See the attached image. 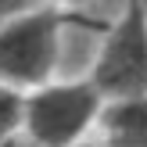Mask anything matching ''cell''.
Returning a JSON list of instances; mask_svg holds the SVG:
<instances>
[{
  "instance_id": "1",
  "label": "cell",
  "mask_w": 147,
  "mask_h": 147,
  "mask_svg": "<svg viewBox=\"0 0 147 147\" xmlns=\"http://www.w3.org/2000/svg\"><path fill=\"white\" fill-rule=\"evenodd\" d=\"M93 90L111 100L147 97V7L129 4L100 40L93 61Z\"/></svg>"
},
{
  "instance_id": "2",
  "label": "cell",
  "mask_w": 147,
  "mask_h": 147,
  "mask_svg": "<svg viewBox=\"0 0 147 147\" xmlns=\"http://www.w3.org/2000/svg\"><path fill=\"white\" fill-rule=\"evenodd\" d=\"M61 18L50 7L14 14L0 25V86H40L57 68Z\"/></svg>"
},
{
  "instance_id": "3",
  "label": "cell",
  "mask_w": 147,
  "mask_h": 147,
  "mask_svg": "<svg viewBox=\"0 0 147 147\" xmlns=\"http://www.w3.org/2000/svg\"><path fill=\"white\" fill-rule=\"evenodd\" d=\"M100 115V93L93 83L47 86L22 104V122L36 147H72Z\"/></svg>"
},
{
  "instance_id": "4",
  "label": "cell",
  "mask_w": 147,
  "mask_h": 147,
  "mask_svg": "<svg viewBox=\"0 0 147 147\" xmlns=\"http://www.w3.org/2000/svg\"><path fill=\"white\" fill-rule=\"evenodd\" d=\"M108 147H147V97L111 100L100 115Z\"/></svg>"
},
{
  "instance_id": "5",
  "label": "cell",
  "mask_w": 147,
  "mask_h": 147,
  "mask_svg": "<svg viewBox=\"0 0 147 147\" xmlns=\"http://www.w3.org/2000/svg\"><path fill=\"white\" fill-rule=\"evenodd\" d=\"M18 119H22V100L14 97L7 86H0V140L18 126Z\"/></svg>"
},
{
  "instance_id": "6",
  "label": "cell",
  "mask_w": 147,
  "mask_h": 147,
  "mask_svg": "<svg viewBox=\"0 0 147 147\" xmlns=\"http://www.w3.org/2000/svg\"><path fill=\"white\" fill-rule=\"evenodd\" d=\"M25 11V4H14V0H0V25H7V22L14 18V14Z\"/></svg>"
}]
</instances>
